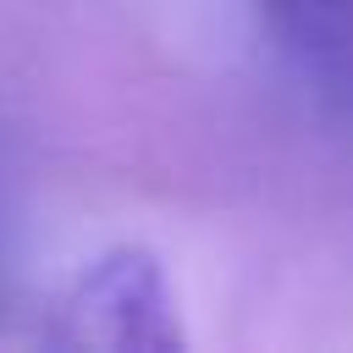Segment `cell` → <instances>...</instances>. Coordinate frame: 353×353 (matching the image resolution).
I'll use <instances>...</instances> for the list:
<instances>
[{"mask_svg":"<svg viewBox=\"0 0 353 353\" xmlns=\"http://www.w3.org/2000/svg\"><path fill=\"white\" fill-rule=\"evenodd\" d=\"M50 342L61 347H105V353H171L182 347L176 292L165 265L138 248L116 243L94 254L61 292Z\"/></svg>","mask_w":353,"mask_h":353,"instance_id":"obj_1","label":"cell"},{"mask_svg":"<svg viewBox=\"0 0 353 353\" xmlns=\"http://www.w3.org/2000/svg\"><path fill=\"white\" fill-rule=\"evenodd\" d=\"M281 50L331 94H353V0H259Z\"/></svg>","mask_w":353,"mask_h":353,"instance_id":"obj_2","label":"cell"}]
</instances>
